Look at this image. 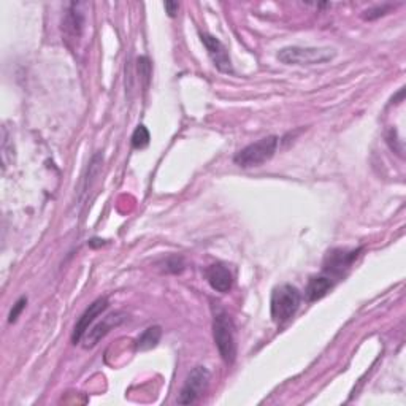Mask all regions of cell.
<instances>
[{
  "instance_id": "9a60e30c",
  "label": "cell",
  "mask_w": 406,
  "mask_h": 406,
  "mask_svg": "<svg viewBox=\"0 0 406 406\" xmlns=\"http://www.w3.org/2000/svg\"><path fill=\"white\" fill-rule=\"evenodd\" d=\"M392 8H394V5H389V4L373 6V8L364 11V19H366V21H373V19H378L384 15H388Z\"/></svg>"
},
{
  "instance_id": "6da1fadb",
  "label": "cell",
  "mask_w": 406,
  "mask_h": 406,
  "mask_svg": "<svg viewBox=\"0 0 406 406\" xmlns=\"http://www.w3.org/2000/svg\"><path fill=\"white\" fill-rule=\"evenodd\" d=\"M213 338L224 362L227 365L234 364L237 359L235 326L230 316L219 306L213 308Z\"/></svg>"
},
{
  "instance_id": "52a82bcc",
  "label": "cell",
  "mask_w": 406,
  "mask_h": 406,
  "mask_svg": "<svg viewBox=\"0 0 406 406\" xmlns=\"http://www.w3.org/2000/svg\"><path fill=\"white\" fill-rule=\"evenodd\" d=\"M360 249H332L324 261V272L327 276H343L359 257Z\"/></svg>"
},
{
  "instance_id": "9c48e42d",
  "label": "cell",
  "mask_w": 406,
  "mask_h": 406,
  "mask_svg": "<svg viewBox=\"0 0 406 406\" xmlns=\"http://www.w3.org/2000/svg\"><path fill=\"white\" fill-rule=\"evenodd\" d=\"M205 275L208 285L215 289L216 292L227 294L232 286H234V276H232L230 270L222 265V263H213V265L206 268Z\"/></svg>"
},
{
  "instance_id": "e0dca14e",
  "label": "cell",
  "mask_w": 406,
  "mask_h": 406,
  "mask_svg": "<svg viewBox=\"0 0 406 406\" xmlns=\"http://www.w3.org/2000/svg\"><path fill=\"white\" fill-rule=\"evenodd\" d=\"M138 72L143 78L148 81L151 76V64L148 61V57H140L138 59Z\"/></svg>"
},
{
  "instance_id": "7c38bea8",
  "label": "cell",
  "mask_w": 406,
  "mask_h": 406,
  "mask_svg": "<svg viewBox=\"0 0 406 406\" xmlns=\"http://www.w3.org/2000/svg\"><path fill=\"white\" fill-rule=\"evenodd\" d=\"M83 24H85V18H83L81 11L78 10V5L72 4L70 5V10L67 11L66 19L62 23V29L67 32L70 37L78 38L81 35Z\"/></svg>"
},
{
  "instance_id": "8992f818",
  "label": "cell",
  "mask_w": 406,
  "mask_h": 406,
  "mask_svg": "<svg viewBox=\"0 0 406 406\" xmlns=\"http://www.w3.org/2000/svg\"><path fill=\"white\" fill-rule=\"evenodd\" d=\"M201 40L203 43V47L206 48V53H208L211 62L215 64V67L219 70V72L227 73V75L234 73V67H232L229 51L224 47V43L219 40L217 37L210 35V34H201Z\"/></svg>"
},
{
  "instance_id": "30bf717a",
  "label": "cell",
  "mask_w": 406,
  "mask_h": 406,
  "mask_svg": "<svg viewBox=\"0 0 406 406\" xmlns=\"http://www.w3.org/2000/svg\"><path fill=\"white\" fill-rule=\"evenodd\" d=\"M126 321V314L124 313H113L107 316L100 324L95 326L92 330H89L85 335V341H86V347H92L99 343V341L105 337V335L112 330V328L121 326L122 322Z\"/></svg>"
},
{
  "instance_id": "3957f363",
  "label": "cell",
  "mask_w": 406,
  "mask_h": 406,
  "mask_svg": "<svg viewBox=\"0 0 406 406\" xmlns=\"http://www.w3.org/2000/svg\"><path fill=\"white\" fill-rule=\"evenodd\" d=\"M278 143L280 138L276 135H268V137L261 138L256 143H251L246 148H243L241 151H238L234 157V162L241 169L259 167L275 156L276 150H278Z\"/></svg>"
},
{
  "instance_id": "ba28073f",
  "label": "cell",
  "mask_w": 406,
  "mask_h": 406,
  "mask_svg": "<svg viewBox=\"0 0 406 406\" xmlns=\"http://www.w3.org/2000/svg\"><path fill=\"white\" fill-rule=\"evenodd\" d=\"M107 308H108V299L107 297H100V299L95 300L94 304L89 305V308L81 314V318L78 319V322H76V326H75V330L72 335V341L75 345L80 343V341L85 338V335L89 332V328H91L95 319H97Z\"/></svg>"
},
{
  "instance_id": "ac0fdd59",
  "label": "cell",
  "mask_w": 406,
  "mask_h": 406,
  "mask_svg": "<svg viewBox=\"0 0 406 406\" xmlns=\"http://www.w3.org/2000/svg\"><path fill=\"white\" fill-rule=\"evenodd\" d=\"M164 8L167 11V15H169L170 18H175L178 10H179V4L178 2H165Z\"/></svg>"
},
{
  "instance_id": "5b68a950",
  "label": "cell",
  "mask_w": 406,
  "mask_h": 406,
  "mask_svg": "<svg viewBox=\"0 0 406 406\" xmlns=\"http://www.w3.org/2000/svg\"><path fill=\"white\" fill-rule=\"evenodd\" d=\"M210 376H211L210 371L206 370L205 366H196V369L189 373L188 378H186L183 389L179 392L178 403L179 405L196 403L198 398L205 394V390L208 389Z\"/></svg>"
},
{
  "instance_id": "2e32d148",
  "label": "cell",
  "mask_w": 406,
  "mask_h": 406,
  "mask_svg": "<svg viewBox=\"0 0 406 406\" xmlns=\"http://www.w3.org/2000/svg\"><path fill=\"white\" fill-rule=\"evenodd\" d=\"M25 305H28V299H25V297H21L16 301L15 305H13L11 311H10V316H8L10 324H13V322H16V319L19 318V314L23 313V309L25 308Z\"/></svg>"
},
{
  "instance_id": "5bb4252c",
  "label": "cell",
  "mask_w": 406,
  "mask_h": 406,
  "mask_svg": "<svg viewBox=\"0 0 406 406\" xmlns=\"http://www.w3.org/2000/svg\"><path fill=\"white\" fill-rule=\"evenodd\" d=\"M150 141H151L150 131H148L143 124H140L132 133V146L135 150H143V148L150 145Z\"/></svg>"
},
{
  "instance_id": "8fae6325",
  "label": "cell",
  "mask_w": 406,
  "mask_h": 406,
  "mask_svg": "<svg viewBox=\"0 0 406 406\" xmlns=\"http://www.w3.org/2000/svg\"><path fill=\"white\" fill-rule=\"evenodd\" d=\"M333 289V281L330 276H313L311 280L308 281L306 289H305V295L308 301H316L321 300L322 297L330 292Z\"/></svg>"
},
{
  "instance_id": "7a4b0ae2",
  "label": "cell",
  "mask_w": 406,
  "mask_h": 406,
  "mask_svg": "<svg viewBox=\"0 0 406 406\" xmlns=\"http://www.w3.org/2000/svg\"><path fill=\"white\" fill-rule=\"evenodd\" d=\"M301 304L300 291L292 285H281L275 287L272 294V319L275 324L282 326L291 321L299 311Z\"/></svg>"
},
{
  "instance_id": "4fadbf2b",
  "label": "cell",
  "mask_w": 406,
  "mask_h": 406,
  "mask_svg": "<svg viewBox=\"0 0 406 406\" xmlns=\"http://www.w3.org/2000/svg\"><path fill=\"white\" fill-rule=\"evenodd\" d=\"M160 337H162V328H160L159 326L148 327L146 330L137 338V341H135V347H137V351L153 350V347L157 346Z\"/></svg>"
},
{
  "instance_id": "277c9868",
  "label": "cell",
  "mask_w": 406,
  "mask_h": 406,
  "mask_svg": "<svg viewBox=\"0 0 406 406\" xmlns=\"http://www.w3.org/2000/svg\"><path fill=\"white\" fill-rule=\"evenodd\" d=\"M337 56L332 48H304V47H286L278 51L280 62L286 66H321L330 62Z\"/></svg>"
}]
</instances>
